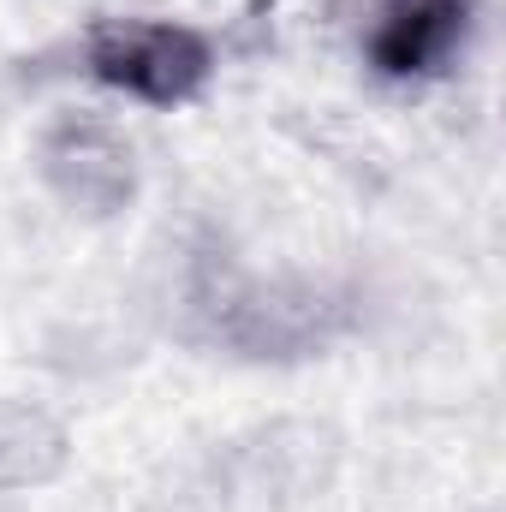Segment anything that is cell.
Instances as JSON below:
<instances>
[{
    "instance_id": "obj_1",
    "label": "cell",
    "mask_w": 506,
    "mask_h": 512,
    "mask_svg": "<svg viewBox=\"0 0 506 512\" xmlns=\"http://www.w3.org/2000/svg\"><path fill=\"white\" fill-rule=\"evenodd\" d=\"M185 310L203 340L239 358H310L352 322V292L322 280H256L221 245H197Z\"/></svg>"
},
{
    "instance_id": "obj_2",
    "label": "cell",
    "mask_w": 506,
    "mask_h": 512,
    "mask_svg": "<svg viewBox=\"0 0 506 512\" xmlns=\"http://www.w3.org/2000/svg\"><path fill=\"white\" fill-rule=\"evenodd\" d=\"M84 66L96 84L126 90L149 108H179L215 78V48L191 24L155 18H96L84 36Z\"/></svg>"
},
{
    "instance_id": "obj_3",
    "label": "cell",
    "mask_w": 506,
    "mask_h": 512,
    "mask_svg": "<svg viewBox=\"0 0 506 512\" xmlns=\"http://www.w3.org/2000/svg\"><path fill=\"white\" fill-rule=\"evenodd\" d=\"M42 179L78 215H120L137 191V155L102 120H60L42 137Z\"/></svg>"
},
{
    "instance_id": "obj_4",
    "label": "cell",
    "mask_w": 506,
    "mask_h": 512,
    "mask_svg": "<svg viewBox=\"0 0 506 512\" xmlns=\"http://www.w3.org/2000/svg\"><path fill=\"white\" fill-rule=\"evenodd\" d=\"M465 36H471V0H381L364 54L387 84H423L453 66Z\"/></svg>"
},
{
    "instance_id": "obj_5",
    "label": "cell",
    "mask_w": 506,
    "mask_h": 512,
    "mask_svg": "<svg viewBox=\"0 0 506 512\" xmlns=\"http://www.w3.org/2000/svg\"><path fill=\"white\" fill-rule=\"evenodd\" d=\"M66 429L18 399H0V489H36L66 471Z\"/></svg>"
}]
</instances>
